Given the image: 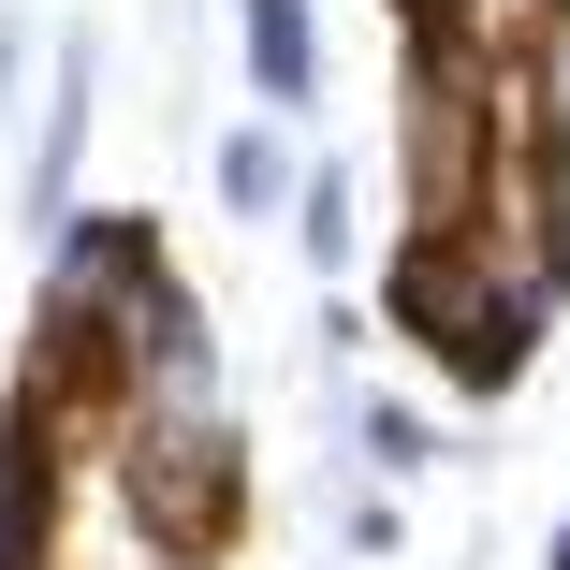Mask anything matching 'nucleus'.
<instances>
[{
	"mask_svg": "<svg viewBox=\"0 0 570 570\" xmlns=\"http://www.w3.org/2000/svg\"><path fill=\"white\" fill-rule=\"evenodd\" d=\"M102 469H118L132 527L176 556V570H219L249 512V424H235V366H219V322L205 293L161 264L118 322V410H102Z\"/></svg>",
	"mask_w": 570,
	"mask_h": 570,
	"instance_id": "f257e3e1",
	"label": "nucleus"
},
{
	"mask_svg": "<svg viewBox=\"0 0 570 570\" xmlns=\"http://www.w3.org/2000/svg\"><path fill=\"white\" fill-rule=\"evenodd\" d=\"M381 307H395V336L410 352L439 366V381H469V395H498L527 352H541V322L469 264V235H453V219H410V249L381 264Z\"/></svg>",
	"mask_w": 570,
	"mask_h": 570,
	"instance_id": "f03ea898",
	"label": "nucleus"
},
{
	"mask_svg": "<svg viewBox=\"0 0 570 570\" xmlns=\"http://www.w3.org/2000/svg\"><path fill=\"white\" fill-rule=\"evenodd\" d=\"M88 132H102V30H45V73H30V161H16V219H30V235H59V219H73Z\"/></svg>",
	"mask_w": 570,
	"mask_h": 570,
	"instance_id": "7ed1b4c3",
	"label": "nucleus"
},
{
	"mask_svg": "<svg viewBox=\"0 0 570 570\" xmlns=\"http://www.w3.org/2000/svg\"><path fill=\"white\" fill-rule=\"evenodd\" d=\"M293 176H307V147H293V118H219V147H205V205L219 219H293Z\"/></svg>",
	"mask_w": 570,
	"mask_h": 570,
	"instance_id": "20e7f679",
	"label": "nucleus"
},
{
	"mask_svg": "<svg viewBox=\"0 0 570 570\" xmlns=\"http://www.w3.org/2000/svg\"><path fill=\"white\" fill-rule=\"evenodd\" d=\"M235 59H249L264 118H307V102H322V16H307V0H235Z\"/></svg>",
	"mask_w": 570,
	"mask_h": 570,
	"instance_id": "39448f33",
	"label": "nucleus"
},
{
	"mask_svg": "<svg viewBox=\"0 0 570 570\" xmlns=\"http://www.w3.org/2000/svg\"><path fill=\"white\" fill-rule=\"evenodd\" d=\"M293 249H307V278L352 293V249H366V190H352V161H307V176H293Z\"/></svg>",
	"mask_w": 570,
	"mask_h": 570,
	"instance_id": "423d86ee",
	"label": "nucleus"
},
{
	"mask_svg": "<svg viewBox=\"0 0 570 570\" xmlns=\"http://www.w3.org/2000/svg\"><path fill=\"white\" fill-rule=\"evenodd\" d=\"M352 453H366V483H410L424 453H439V424L410 395H352Z\"/></svg>",
	"mask_w": 570,
	"mask_h": 570,
	"instance_id": "0eeeda50",
	"label": "nucleus"
},
{
	"mask_svg": "<svg viewBox=\"0 0 570 570\" xmlns=\"http://www.w3.org/2000/svg\"><path fill=\"white\" fill-rule=\"evenodd\" d=\"M336 541H352V556H395V541H410V527H395V483H366V498L336 483Z\"/></svg>",
	"mask_w": 570,
	"mask_h": 570,
	"instance_id": "6e6552de",
	"label": "nucleus"
},
{
	"mask_svg": "<svg viewBox=\"0 0 570 570\" xmlns=\"http://www.w3.org/2000/svg\"><path fill=\"white\" fill-rule=\"evenodd\" d=\"M30 73H45V30H30V16H0V118L30 102Z\"/></svg>",
	"mask_w": 570,
	"mask_h": 570,
	"instance_id": "1a4fd4ad",
	"label": "nucleus"
},
{
	"mask_svg": "<svg viewBox=\"0 0 570 570\" xmlns=\"http://www.w3.org/2000/svg\"><path fill=\"white\" fill-rule=\"evenodd\" d=\"M424 16H469V0H395V30H424Z\"/></svg>",
	"mask_w": 570,
	"mask_h": 570,
	"instance_id": "9d476101",
	"label": "nucleus"
},
{
	"mask_svg": "<svg viewBox=\"0 0 570 570\" xmlns=\"http://www.w3.org/2000/svg\"><path fill=\"white\" fill-rule=\"evenodd\" d=\"M541 570H570V527H556V541H541Z\"/></svg>",
	"mask_w": 570,
	"mask_h": 570,
	"instance_id": "9b49d317",
	"label": "nucleus"
}]
</instances>
